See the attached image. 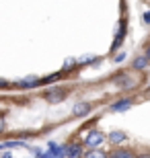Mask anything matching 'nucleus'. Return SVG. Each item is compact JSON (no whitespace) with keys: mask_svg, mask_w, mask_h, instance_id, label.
<instances>
[{"mask_svg":"<svg viewBox=\"0 0 150 158\" xmlns=\"http://www.w3.org/2000/svg\"><path fill=\"white\" fill-rule=\"evenodd\" d=\"M103 140H105V138H103V134L95 129V131H91V134L87 135V146L97 148V146H101V144H103Z\"/></svg>","mask_w":150,"mask_h":158,"instance_id":"1","label":"nucleus"},{"mask_svg":"<svg viewBox=\"0 0 150 158\" xmlns=\"http://www.w3.org/2000/svg\"><path fill=\"white\" fill-rule=\"evenodd\" d=\"M146 58L150 60V45H148V49H146Z\"/></svg>","mask_w":150,"mask_h":158,"instance_id":"16","label":"nucleus"},{"mask_svg":"<svg viewBox=\"0 0 150 158\" xmlns=\"http://www.w3.org/2000/svg\"><path fill=\"white\" fill-rule=\"evenodd\" d=\"M35 84H39V80H37L35 76H33V78L29 76V78H25V80L21 82V86H25V88H29V86H35Z\"/></svg>","mask_w":150,"mask_h":158,"instance_id":"8","label":"nucleus"},{"mask_svg":"<svg viewBox=\"0 0 150 158\" xmlns=\"http://www.w3.org/2000/svg\"><path fill=\"white\" fill-rule=\"evenodd\" d=\"M95 60H97L95 56H84V58L78 60V64H84V62H95Z\"/></svg>","mask_w":150,"mask_h":158,"instance_id":"13","label":"nucleus"},{"mask_svg":"<svg viewBox=\"0 0 150 158\" xmlns=\"http://www.w3.org/2000/svg\"><path fill=\"white\" fill-rule=\"evenodd\" d=\"M11 146H25L23 142H4L2 144V148H11Z\"/></svg>","mask_w":150,"mask_h":158,"instance_id":"12","label":"nucleus"},{"mask_svg":"<svg viewBox=\"0 0 150 158\" xmlns=\"http://www.w3.org/2000/svg\"><path fill=\"white\" fill-rule=\"evenodd\" d=\"M72 111H74V115H87L88 113V105L87 103H78V105H74Z\"/></svg>","mask_w":150,"mask_h":158,"instance_id":"4","label":"nucleus"},{"mask_svg":"<svg viewBox=\"0 0 150 158\" xmlns=\"http://www.w3.org/2000/svg\"><path fill=\"white\" fill-rule=\"evenodd\" d=\"M84 158H107L103 152H99V150H91L88 154H84Z\"/></svg>","mask_w":150,"mask_h":158,"instance_id":"10","label":"nucleus"},{"mask_svg":"<svg viewBox=\"0 0 150 158\" xmlns=\"http://www.w3.org/2000/svg\"><path fill=\"white\" fill-rule=\"evenodd\" d=\"M109 140L113 142V144H119V142L126 140V134H123V131H113V134L109 135Z\"/></svg>","mask_w":150,"mask_h":158,"instance_id":"5","label":"nucleus"},{"mask_svg":"<svg viewBox=\"0 0 150 158\" xmlns=\"http://www.w3.org/2000/svg\"><path fill=\"white\" fill-rule=\"evenodd\" d=\"M2 158H11V154H8V152H6V154H4V156H2Z\"/></svg>","mask_w":150,"mask_h":158,"instance_id":"18","label":"nucleus"},{"mask_svg":"<svg viewBox=\"0 0 150 158\" xmlns=\"http://www.w3.org/2000/svg\"><path fill=\"white\" fill-rule=\"evenodd\" d=\"M146 64H148V58H138L134 66H136L138 70H144V68H146Z\"/></svg>","mask_w":150,"mask_h":158,"instance_id":"9","label":"nucleus"},{"mask_svg":"<svg viewBox=\"0 0 150 158\" xmlns=\"http://www.w3.org/2000/svg\"><path fill=\"white\" fill-rule=\"evenodd\" d=\"M68 156H70V158H80V156H82V146H78V144H72V146L68 148Z\"/></svg>","mask_w":150,"mask_h":158,"instance_id":"3","label":"nucleus"},{"mask_svg":"<svg viewBox=\"0 0 150 158\" xmlns=\"http://www.w3.org/2000/svg\"><path fill=\"white\" fill-rule=\"evenodd\" d=\"M74 66H76V60H66L64 62V70H72Z\"/></svg>","mask_w":150,"mask_h":158,"instance_id":"11","label":"nucleus"},{"mask_svg":"<svg viewBox=\"0 0 150 158\" xmlns=\"http://www.w3.org/2000/svg\"><path fill=\"white\" fill-rule=\"evenodd\" d=\"M64 97H66V90H62V88H54V90L47 93V101L49 103H60Z\"/></svg>","mask_w":150,"mask_h":158,"instance_id":"2","label":"nucleus"},{"mask_svg":"<svg viewBox=\"0 0 150 158\" xmlns=\"http://www.w3.org/2000/svg\"><path fill=\"white\" fill-rule=\"evenodd\" d=\"M144 23H150V12H146V15H144Z\"/></svg>","mask_w":150,"mask_h":158,"instance_id":"15","label":"nucleus"},{"mask_svg":"<svg viewBox=\"0 0 150 158\" xmlns=\"http://www.w3.org/2000/svg\"><path fill=\"white\" fill-rule=\"evenodd\" d=\"M56 80H58V74H52V76H47L43 82H56Z\"/></svg>","mask_w":150,"mask_h":158,"instance_id":"14","label":"nucleus"},{"mask_svg":"<svg viewBox=\"0 0 150 158\" xmlns=\"http://www.w3.org/2000/svg\"><path fill=\"white\" fill-rule=\"evenodd\" d=\"M138 158H150V154H144V156H138Z\"/></svg>","mask_w":150,"mask_h":158,"instance_id":"17","label":"nucleus"},{"mask_svg":"<svg viewBox=\"0 0 150 158\" xmlns=\"http://www.w3.org/2000/svg\"><path fill=\"white\" fill-rule=\"evenodd\" d=\"M111 158H136L130 150H117V152L111 154Z\"/></svg>","mask_w":150,"mask_h":158,"instance_id":"6","label":"nucleus"},{"mask_svg":"<svg viewBox=\"0 0 150 158\" xmlns=\"http://www.w3.org/2000/svg\"><path fill=\"white\" fill-rule=\"evenodd\" d=\"M127 107H132V101H119V103H115L111 109H113V111H123Z\"/></svg>","mask_w":150,"mask_h":158,"instance_id":"7","label":"nucleus"}]
</instances>
